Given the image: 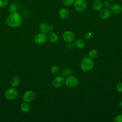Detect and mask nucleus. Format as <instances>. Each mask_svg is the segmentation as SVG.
Segmentation results:
<instances>
[{
	"label": "nucleus",
	"instance_id": "27",
	"mask_svg": "<svg viewBox=\"0 0 122 122\" xmlns=\"http://www.w3.org/2000/svg\"><path fill=\"white\" fill-rule=\"evenodd\" d=\"M110 3L108 1H104L102 3V6L105 8H107L110 7Z\"/></svg>",
	"mask_w": 122,
	"mask_h": 122
},
{
	"label": "nucleus",
	"instance_id": "33",
	"mask_svg": "<svg viewBox=\"0 0 122 122\" xmlns=\"http://www.w3.org/2000/svg\"><path fill=\"white\" fill-rule=\"evenodd\" d=\"M120 0V1H122V0Z\"/></svg>",
	"mask_w": 122,
	"mask_h": 122
},
{
	"label": "nucleus",
	"instance_id": "3",
	"mask_svg": "<svg viewBox=\"0 0 122 122\" xmlns=\"http://www.w3.org/2000/svg\"><path fill=\"white\" fill-rule=\"evenodd\" d=\"M18 95V91L14 87H11L7 89L5 92V97L10 101L14 100Z\"/></svg>",
	"mask_w": 122,
	"mask_h": 122
},
{
	"label": "nucleus",
	"instance_id": "24",
	"mask_svg": "<svg viewBox=\"0 0 122 122\" xmlns=\"http://www.w3.org/2000/svg\"><path fill=\"white\" fill-rule=\"evenodd\" d=\"M8 4V0H0V8H5L7 6Z\"/></svg>",
	"mask_w": 122,
	"mask_h": 122
},
{
	"label": "nucleus",
	"instance_id": "23",
	"mask_svg": "<svg viewBox=\"0 0 122 122\" xmlns=\"http://www.w3.org/2000/svg\"><path fill=\"white\" fill-rule=\"evenodd\" d=\"M75 0H63V4L67 7L72 5L74 2Z\"/></svg>",
	"mask_w": 122,
	"mask_h": 122
},
{
	"label": "nucleus",
	"instance_id": "32",
	"mask_svg": "<svg viewBox=\"0 0 122 122\" xmlns=\"http://www.w3.org/2000/svg\"><path fill=\"white\" fill-rule=\"evenodd\" d=\"M109 0V1H114V0Z\"/></svg>",
	"mask_w": 122,
	"mask_h": 122
},
{
	"label": "nucleus",
	"instance_id": "18",
	"mask_svg": "<svg viewBox=\"0 0 122 122\" xmlns=\"http://www.w3.org/2000/svg\"><path fill=\"white\" fill-rule=\"evenodd\" d=\"M10 83L12 87L15 88L17 87L20 84V81L19 78L17 77H12L10 80Z\"/></svg>",
	"mask_w": 122,
	"mask_h": 122
},
{
	"label": "nucleus",
	"instance_id": "2",
	"mask_svg": "<svg viewBox=\"0 0 122 122\" xmlns=\"http://www.w3.org/2000/svg\"><path fill=\"white\" fill-rule=\"evenodd\" d=\"M80 67L83 71H89L93 67V62L90 58L85 57L81 61Z\"/></svg>",
	"mask_w": 122,
	"mask_h": 122
},
{
	"label": "nucleus",
	"instance_id": "26",
	"mask_svg": "<svg viewBox=\"0 0 122 122\" xmlns=\"http://www.w3.org/2000/svg\"><path fill=\"white\" fill-rule=\"evenodd\" d=\"M116 89L119 92H122V83L120 82L116 85Z\"/></svg>",
	"mask_w": 122,
	"mask_h": 122
},
{
	"label": "nucleus",
	"instance_id": "6",
	"mask_svg": "<svg viewBox=\"0 0 122 122\" xmlns=\"http://www.w3.org/2000/svg\"><path fill=\"white\" fill-rule=\"evenodd\" d=\"M78 83L77 78L74 76H68L65 80L66 85L70 88H73L77 86Z\"/></svg>",
	"mask_w": 122,
	"mask_h": 122
},
{
	"label": "nucleus",
	"instance_id": "20",
	"mask_svg": "<svg viewBox=\"0 0 122 122\" xmlns=\"http://www.w3.org/2000/svg\"><path fill=\"white\" fill-rule=\"evenodd\" d=\"M18 10V6L15 3H13L9 7V11L10 13L16 12Z\"/></svg>",
	"mask_w": 122,
	"mask_h": 122
},
{
	"label": "nucleus",
	"instance_id": "29",
	"mask_svg": "<svg viewBox=\"0 0 122 122\" xmlns=\"http://www.w3.org/2000/svg\"><path fill=\"white\" fill-rule=\"evenodd\" d=\"M53 29V27L52 25H49V32H51Z\"/></svg>",
	"mask_w": 122,
	"mask_h": 122
},
{
	"label": "nucleus",
	"instance_id": "28",
	"mask_svg": "<svg viewBox=\"0 0 122 122\" xmlns=\"http://www.w3.org/2000/svg\"><path fill=\"white\" fill-rule=\"evenodd\" d=\"M67 48L69 50H71L73 49V45L71 43H69V44H68L67 45Z\"/></svg>",
	"mask_w": 122,
	"mask_h": 122
},
{
	"label": "nucleus",
	"instance_id": "9",
	"mask_svg": "<svg viewBox=\"0 0 122 122\" xmlns=\"http://www.w3.org/2000/svg\"><path fill=\"white\" fill-rule=\"evenodd\" d=\"M62 37L66 42L71 43L72 42L74 39V35L70 31H66L63 34Z\"/></svg>",
	"mask_w": 122,
	"mask_h": 122
},
{
	"label": "nucleus",
	"instance_id": "12",
	"mask_svg": "<svg viewBox=\"0 0 122 122\" xmlns=\"http://www.w3.org/2000/svg\"><path fill=\"white\" fill-rule=\"evenodd\" d=\"M110 16V11L106 8L102 10L100 12V17L103 20H106Z\"/></svg>",
	"mask_w": 122,
	"mask_h": 122
},
{
	"label": "nucleus",
	"instance_id": "4",
	"mask_svg": "<svg viewBox=\"0 0 122 122\" xmlns=\"http://www.w3.org/2000/svg\"><path fill=\"white\" fill-rule=\"evenodd\" d=\"M74 4L75 10L79 12L84 11L86 8L87 4L84 0H75Z\"/></svg>",
	"mask_w": 122,
	"mask_h": 122
},
{
	"label": "nucleus",
	"instance_id": "5",
	"mask_svg": "<svg viewBox=\"0 0 122 122\" xmlns=\"http://www.w3.org/2000/svg\"><path fill=\"white\" fill-rule=\"evenodd\" d=\"M35 97V94L33 92L30 90L26 91L22 96V100L24 102L30 103L32 102Z\"/></svg>",
	"mask_w": 122,
	"mask_h": 122
},
{
	"label": "nucleus",
	"instance_id": "31",
	"mask_svg": "<svg viewBox=\"0 0 122 122\" xmlns=\"http://www.w3.org/2000/svg\"><path fill=\"white\" fill-rule=\"evenodd\" d=\"M119 105H120V107L122 109V100L120 102V104H119Z\"/></svg>",
	"mask_w": 122,
	"mask_h": 122
},
{
	"label": "nucleus",
	"instance_id": "17",
	"mask_svg": "<svg viewBox=\"0 0 122 122\" xmlns=\"http://www.w3.org/2000/svg\"><path fill=\"white\" fill-rule=\"evenodd\" d=\"M74 46L78 49L82 48L85 46V43L84 41L81 39H77L75 40L74 42Z\"/></svg>",
	"mask_w": 122,
	"mask_h": 122
},
{
	"label": "nucleus",
	"instance_id": "1",
	"mask_svg": "<svg viewBox=\"0 0 122 122\" xmlns=\"http://www.w3.org/2000/svg\"><path fill=\"white\" fill-rule=\"evenodd\" d=\"M6 22L7 25L11 28H17L22 23V18L17 12L10 13L7 17Z\"/></svg>",
	"mask_w": 122,
	"mask_h": 122
},
{
	"label": "nucleus",
	"instance_id": "15",
	"mask_svg": "<svg viewBox=\"0 0 122 122\" xmlns=\"http://www.w3.org/2000/svg\"><path fill=\"white\" fill-rule=\"evenodd\" d=\"M20 108L21 111L24 113H27L29 112L30 109V107L29 103L25 102L21 103Z\"/></svg>",
	"mask_w": 122,
	"mask_h": 122
},
{
	"label": "nucleus",
	"instance_id": "8",
	"mask_svg": "<svg viewBox=\"0 0 122 122\" xmlns=\"http://www.w3.org/2000/svg\"><path fill=\"white\" fill-rule=\"evenodd\" d=\"M64 81L65 79L62 76H58L53 79L52 84L54 87L58 88L61 87L63 85Z\"/></svg>",
	"mask_w": 122,
	"mask_h": 122
},
{
	"label": "nucleus",
	"instance_id": "21",
	"mask_svg": "<svg viewBox=\"0 0 122 122\" xmlns=\"http://www.w3.org/2000/svg\"><path fill=\"white\" fill-rule=\"evenodd\" d=\"M98 52L95 49L92 50L89 53V56L92 59H95V58H96L98 56Z\"/></svg>",
	"mask_w": 122,
	"mask_h": 122
},
{
	"label": "nucleus",
	"instance_id": "30",
	"mask_svg": "<svg viewBox=\"0 0 122 122\" xmlns=\"http://www.w3.org/2000/svg\"><path fill=\"white\" fill-rule=\"evenodd\" d=\"M84 37H85V39H89V38H90V36H89L88 34L87 33V34H86L85 35Z\"/></svg>",
	"mask_w": 122,
	"mask_h": 122
},
{
	"label": "nucleus",
	"instance_id": "19",
	"mask_svg": "<svg viewBox=\"0 0 122 122\" xmlns=\"http://www.w3.org/2000/svg\"><path fill=\"white\" fill-rule=\"evenodd\" d=\"M72 74V71L70 68H63L61 71V75L62 76H70Z\"/></svg>",
	"mask_w": 122,
	"mask_h": 122
},
{
	"label": "nucleus",
	"instance_id": "7",
	"mask_svg": "<svg viewBox=\"0 0 122 122\" xmlns=\"http://www.w3.org/2000/svg\"><path fill=\"white\" fill-rule=\"evenodd\" d=\"M47 40L46 35L43 33L37 34L35 35L34 38V42L39 45H41L44 44Z\"/></svg>",
	"mask_w": 122,
	"mask_h": 122
},
{
	"label": "nucleus",
	"instance_id": "25",
	"mask_svg": "<svg viewBox=\"0 0 122 122\" xmlns=\"http://www.w3.org/2000/svg\"><path fill=\"white\" fill-rule=\"evenodd\" d=\"M114 122H122V114H119L116 116L114 119Z\"/></svg>",
	"mask_w": 122,
	"mask_h": 122
},
{
	"label": "nucleus",
	"instance_id": "16",
	"mask_svg": "<svg viewBox=\"0 0 122 122\" xmlns=\"http://www.w3.org/2000/svg\"><path fill=\"white\" fill-rule=\"evenodd\" d=\"M69 15V11L67 9L61 8L59 11V16L60 17L63 19H66Z\"/></svg>",
	"mask_w": 122,
	"mask_h": 122
},
{
	"label": "nucleus",
	"instance_id": "10",
	"mask_svg": "<svg viewBox=\"0 0 122 122\" xmlns=\"http://www.w3.org/2000/svg\"><path fill=\"white\" fill-rule=\"evenodd\" d=\"M110 10L113 14H118L122 12V7L118 4H113L110 7Z\"/></svg>",
	"mask_w": 122,
	"mask_h": 122
},
{
	"label": "nucleus",
	"instance_id": "11",
	"mask_svg": "<svg viewBox=\"0 0 122 122\" xmlns=\"http://www.w3.org/2000/svg\"><path fill=\"white\" fill-rule=\"evenodd\" d=\"M47 39L52 43H55L58 40V37L56 34L52 32H50L47 35Z\"/></svg>",
	"mask_w": 122,
	"mask_h": 122
},
{
	"label": "nucleus",
	"instance_id": "13",
	"mask_svg": "<svg viewBox=\"0 0 122 122\" xmlns=\"http://www.w3.org/2000/svg\"><path fill=\"white\" fill-rule=\"evenodd\" d=\"M40 31L43 33H46L49 32V25L45 22H41L39 25Z\"/></svg>",
	"mask_w": 122,
	"mask_h": 122
},
{
	"label": "nucleus",
	"instance_id": "22",
	"mask_svg": "<svg viewBox=\"0 0 122 122\" xmlns=\"http://www.w3.org/2000/svg\"><path fill=\"white\" fill-rule=\"evenodd\" d=\"M59 71H60V69L59 67L56 66H53L51 67V72L53 74H55V75L59 73Z\"/></svg>",
	"mask_w": 122,
	"mask_h": 122
},
{
	"label": "nucleus",
	"instance_id": "14",
	"mask_svg": "<svg viewBox=\"0 0 122 122\" xmlns=\"http://www.w3.org/2000/svg\"><path fill=\"white\" fill-rule=\"evenodd\" d=\"M92 7L96 11H99L102 8V3L99 0H95L92 3Z\"/></svg>",
	"mask_w": 122,
	"mask_h": 122
}]
</instances>
